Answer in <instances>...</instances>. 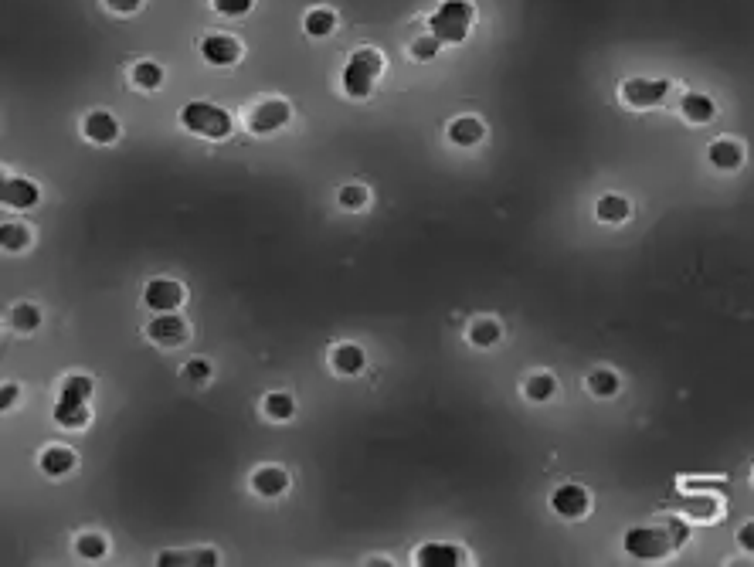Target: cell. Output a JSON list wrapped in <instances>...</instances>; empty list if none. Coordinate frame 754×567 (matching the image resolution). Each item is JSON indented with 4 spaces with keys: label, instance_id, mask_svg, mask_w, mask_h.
Returning a JSON list of instances; mask_svg holds the SVG:
<instances>
[{
    "label": "cell",
    "instance_id": "obj_2",
    "mask_svg": "<svg viewBox=\"0 0 754 567\" xmlns=\"http://www.w3.org/2000/svg\"><path fill=\"white\" fill-rule=\"evenodd\" d=\"M476 21V7L469 0H442L428 17V31L442 41V45H462L469 38V28Z\"/></svg>",
    "mask_w": 754,
    "mask_h": 567
},
{
    "label": "cell",
    "instance_id": "obj_6",
    "mask_svg": "<svg viewBox=\"0 0 754 567\" xmlns=\"http://www.w3.org/2000/svg\"><path fill=\"white\" fill-rule=\"evenodd\" d=\"M187 303V286L177 279H150L147 289H143V306L150 309V313H177Z\"/></svg>",
    "mask_w": 754,
    "mask_h": 567
},
{
    "label": "cell",
    "instance_id": "obj_12",
    "mask_svg": "<svg viewBox=\"0 0 754 567\" xmlns=\"http://www.w3.org/2000/svg\"><path fill=\"white\" fill-rule=\"evenodd\" d=\"M119 119L113 113H106V109H92L89 116L82 119V136L89 143L96 146H113L119 140Z\"/></svg>",
    "mask_w": 754,
    "mask_h": 567
},
{
    "label": "cell",
    "instance_id": "obj_30",
    "mask_svg": "<svg viewBox=\"0 0 754 567\" xmlns=\"http://www.w3.org/2000/svg\"><path fill=\"white\" fill-rule=\"evenodd\" d=\"M337 204L344 211H350V214H357V211H367L371 208V187L367 184H357V180H350V184H344L337 191Z\"/></svg>",
    "mask_w": 754,
    "mask_h": 567
},
{
    "label": "cell",
    "instance_id": "obj_22",
    "mask_svg": "<svg viewBox=\"0 0 754 567\" xmlns=\"http://www.w3.org/2000/svg\"><path fill=\"white\" fill-rule=\"evenodd\" d=\"M585 391L598 401H612L622 391V377L612 367H595V371L585 374Z\"/></svg>",
    "mask_w": 754,
    "mask_h": 567
},
{
    "label": "cell",
    "instance_id": "obj_23",
    "mask_svg": "<svg viewBox=\"0 0 754 567\" xmlns=\"http://www.w3.org/2000/svg\"><path fill=\"white\" fill-rule=\"evenodd\" d=\"M466 340L473 343L476 350H493L496 343L503 340V323L496 320V316H476V320L466 326Z\"/></svg>",
    "mask_w": 754,
    "mask_h": 567
},
{
    "label": "cell",
    "instance_id": "obj_17",
    "mask_svg": "<svg viewBox=\"0 0 754 567\" xmlns=\"http://www.w3.org/2000/svg\"><path fill=\"white\" fill-rule=\"evenodd\" d=\"M415 564L418 567H459V564H466V551L456 544L432 540V544H422L415 551Z\"/></svg>",
    "mask_w": 754,
    "mask_h": 567
},
{
    "label": "cell",
    "instance_id": "obj_40",
    "mask_svg": "<svg viewBox=\"0 0 754 567\" xmlns=\"http://www.w3.org/2000/svg\"><path fill=\"white\" fill-rule=\"evenodd\" d=\"M191 564H218V551H194Z\"/></svg>",
    "mask_w": 754,
    "mask_h": 567
},
{
    "label": "cell",
    "instance_id": "obj_27",
    "mask_svg": "<svg viewBox=\"0 0 754 567\" xmlns=\"http://www.w3.org/2000/svg\"><path fill=\"white\" fill-rule=\"evenodd\" d=\"M41 309L34 306V303H14L11 306V313H7V323H11V330L14 333H21V337H31V333H38L41 330Z\"/></svg>",
    "mask_w": 754,
    "mask_h": 567
},
{
    "label": "cell",
    "instance_id": "obj_29",
    "mask_svg": "<svg viewBox=\"0 0 754 567\" xmlns=\"http://www.w3.org/2000/svg\"><path fill=\"white\" fill-rule=\"evenodd\" d=\"M31 242H34V231L28 225H21V221H7V225L0 228V245H4V252L21 255L28 252Z\"/></svg>",
    "mask_w": 754,
    "mask_h": 567
},
{
    "label": "cell",
    "instance_id": "obj_31",
    "mask_svg": "<svg viewBox=\"0 0 754 567\" xmlns=\"http://www.w3.org/2000/svg\"><path fill=\"white\" fill-rule=\"evenodd\" d=\"M75 554L82 561H102L109 554V540L106 534H96V530H85V534L75 537Z\"/></svg>",
    "mask_w": 754,
    "mask_h": 567
},
{
    "label": "cell",
    "instance_id": "obj_3",
    "mask_svg": "<svg viewBox=\"0 0 754 567\" xmlns=\"http://www.w3.org/2000/svg\"><path fill=\"white\" fill-rule=\"evenodd\" d=\"M680 540H683L680 523L670 527V534L656 527H632L629 534L622 537V551L636 557V561H659V557L673 554V547L680 544Z\"/></svg>",
    "mask_w": 754,
    "mask_h": 567
},
{
    "label": "cell",
    "instance_id": "obj_7",
    "mask_svg": "<svg viewBox=\"0 0 754 567\" xmlns=\"http://www.w3.org/2000/svg\"><path fill=\"white\" fill-rule=\"evenodd\" d=\"M551 510L561 520H585L591 513V493L581 483H561L551 493Z\"/></svg>",
    "mask_w": 754,
    "mask_h": 567
},
{
    "label": "cell",
    "instance_id": "obj_26",
    "mask_svg": "<svg viewBox=\"0 0 754 567\" xmlns=\"http://www.w3.org/2000/svg\"><path fill=\"white\" fill-rule=\"evenodd\" d=\"M164 82H167V72H164V65H160V62L143 58V62H136L130 68V85H133V89H140V92H157V89H164Z\"/></svg>",
    "mask_w": 754,
    "mask_h": 567
},
{
    "label": "cell",
    "instance_id": "obj_24",
    "mask_svg": "<svg viewBox=\"0 0 754 567\" xmlns=\"http://www.w3.org/2000/svg\"><path fill=\"white\" fill-rule=\"evenodd\" d=\"M680 116L687 119L690 126H704L717 116V106L704 92H687V96L680 99Z\"/></svg>",
    "mask_w": 754,
    "mask_h": 567
},
{
    "label": "cell",
    "instance_id": "obj_19",
    "mask_svg": "<svg viewBox=\"0 0 754 567\" xmlns=\"http://www.w3.org/2000/svg\"><path fill=\"white\" fill-rule=\"evenodd\" d=\"M558 377H554L551 371H530L524 377V384H520V394L530 401V405H547V401L558 398Z\"/></svg>",
    "mask_w": 754,
    "mask_h": 567
},
{
    "label": "cell",
    "instance_id": "obj_25",
    "mask_svg": "<svg viewBox=\"0 0 754 567\" xmlns=\"http://www.w3.org/2000/svg\"><path fill=\"white\" fill-rule=\"evenodd\" d=\"M296 411H299L296 398H293V394H286V391H272V394H265V398H262V415L269 418L272 425L293 422Z\"/></svg>",
    "mask_w": 754,
    "mask_h": 567
},
{
    "label": "cell",
    "instance_id": "obj_4",
    "mask_svg": "<svg viewBox=\"0 0 754 567\" xmlns=\"http://www.w3.org/2000/svg\"><path fill=\"white\" fill-rule=\"evenodd\" d=\"M289 119H293V106H289L286 99H262L248 109L245 126H248V133H255V136H272V133L286 130Z\"/></svg>",
    "mask_w": 754,
    "mask_h": 567
},
{
    "label": "cell",
    "instance_id": "obj_15",
    "mask_svg": "<svg viewBox=\"0 0 754 567\" xmlns=\"http://www.w3.org/2000/svg\"><path fill=\"white\" fill-rule=\"evenodd\" d=\"M289 472L282 466H259L252 472V493L262 496V500H279V496L289 493Z\"/></svg>",
    "mask_w": 754,
    "mask_h": 567
},
{
    "label": "cell",
    "instance_id": "obj_8",
    "mask_svg": "<svg viewBox=\"0 0 754 567\" xmlns=\"http://www.w3.org/2000/svg\"><path fill=\"white\" fill-rule=\"evenodd\" d=\"M147 340L157 343V347H164V350H174V347H181V343L191 340V323L177 313H157L147 323Z\"/></svg>",
    "mask_w": 754,
    "mask_h": 567
},
{
    "label": "cell",
    "instance_id": "obj_14",
    "mask_svg": "<svg viewBox=\"0 0 754 567\" xmlns=\"http://www.w3.org/2000/svg\"><path fill=\"white\" fill-rule=\"evenodd\" d=\"M377 85V75L371 68H364L361 62H354V58H347L344 72H340V89H344L347 99H371Z\"/></svg>",
    "mask_w": 754,
    "mask_h": 567
},
{
    "label": "cell",
    "instance_id": "obj_32",
    "mask_svg": "<svg viewBox=\"0 0 754 567\" xmlns=\"http://www.w3.org/2000/svg\"><path fill=\"white\" fill-rule=\"evenodd\" d=\"M92 391H96V381H92L89 374H68L62 377V384H58V398H68V401H89Z\"/></svg>",
    "mask_w": 754,
    "mask_h": 567
},
{
    "label": "cell",
    "instance_id": "obj_10",
    "mask_svg": "<svg viewBox=\"0 0 754 567\" xmlns=\"http://www.w3.org/2000/svg\"><path fill=\"white\" fill-rule=\"evenodd\" d=\"M744 160H748V150H744V143L734 140V136H717V140L707 146V163L717 174H738Z\"/></svg>",
    "mask_w": 754,
    "mask_h": 567
},
{
    "label": "cell",
    "instance_id": "obj_13",
    "mask_svg": "<svg viewBox=\"0 0 754 567\" xmlns=\"http://www.w3.org/2000/svg\"><path fill=\"white\" fill-rule=\"evenodd\" d=\"M445 140L459 146V150H476L486 140V123L479 116H456L445 126Z\"/></svg>",
    "mask_w": 754,
    "mask_h": 567
},
{
    "label": "cell",
    "instance_id": "obj_35",
    "mask_svg": "<svg viewBox=\"0 0 754 567\" xmlns=\"http://www.w3.org/2000/svg\"><path fill=\"white\" fill-rule=\"evenodd\" d=\"M211 7L221 17H245L255 7V0H211Z\"/></svg>",
    "mask_w": 754,
    "mask_h": 567
},
{
    "label": "cell",
    "instance_id": "obj_37",
    "mask_svg": "<svg viewBox=\"0 0 754 567\" xmlns=\"http://www.w3.org/2000/svg\"><path fill=\"white\" fill-rule=\"evenodd\" d=\"M738 547L744 554H751L754 557V520H748L744 527L738 530Z\"/></svg>",
    "mask_w": 754,
    "mask_h": 567
},
{
    "label": "cell",
    "instance_id": "obj_36",
    "mask_svg": "<svg viewBox=\"0 0 754 567\" xmlns=\"http://www.w3.org/2000/svg\"><path fill=\"white\" fill-rule=\"evenodd\" d=\"M102 7H106L109 14H116V17H130V14L140 11L143 0H102Z\"/></svg>",
    "mask_w": 754,
    "mask_h": 567
},
{
    "label": "cell",
    "instance_id": "obj_20",
    "mask_svg": "<svg viewBox=\"0 0 754 567\" xmlns=\"http://www.w3.org/2000/svg\"><path fill=\"white\" fill-rule=\"evenodd\" d=\"M632 218V201L625 194H602L595 201V221L608 228H619Z\"/></svg>",
    "mask_w": 754,
    "mask_h": 567
},
{
    "label": "cell",
    "instance_id": "obj_18",
    "mask_svg": "<svg viewBox=\"0 0 754 567\" xmlns=\"http://www.w3.org/2000/svg\"><path fill=\"white\" fill-rule=\"evenodd\" d=\"M367 367V354L361 343H337L330 350V371L340 377H357Z\"/></svg>",
    "mask_w": 754,
    "mask_h": 567
},
{
    "label": "cell",
    "instance_id": "obj_1",
    "mask_svg": "<svg viewBox=\"0 0 754 567\" xmlns=\"http://www.w3.org/2000/svg\"><path fill=\"white\" fill-rule=\"evenodd\" d=\"M181 126L187 133L201 136V140H225L235 130V119L225 106L208 99H194L181 109Z\"/></svg>",
    "mask_w": 754,
    "mask_h": 567
},
{
    "label": "cell",
    "instance_id": "obj_16",
    "mask_svg": "<svg viewBox=\"0 0 754 567\" xmlns=\"http://www.w3.org/2000/svg\"><path fill=\"white\" fill-rule=\"evenodd\" d=\"M38 466L48 479H65L79 469V455H75V449H68V445H48L38 455Z\"/></svg>",
    "mask_w": 754,
    "mask_h": 567
},
{
    "label": "cell",
    "instance_id": "obj_21",
    "mask_svg": "<svg viewBox=\"0 0 754 567\" xmlns=\"http://www.w3.org/2000/svg\"><path fill=\"white\" fill-rule=\"evenodd\" d=\"M51 418H55V425L62 428H72V432H79V428H89L92 422V408L89 401H68V398H58L55 408H51Z\"/></svg>",
    "mask_w": 754,
    "mask_h": 567
},
{
    "label": "cell",
    "instance_id": "obj_9",
    "mask_svg": "<svg viewBox=\"0 0 754 567\" xmlns=\"http://www.w3.org/2000/svg\"><path fill=\"white\" fill-rule=\"evenodd\" d=\"M666 96H670V82L629 79L622 85V102L632 109H656V106H663Z\"/></svg>",
    "mask_w": 754,
    "mask_h": 567
},
{
    "label": "cell",
    "instance_id": "obj_39",
    "mask_svg": "<svg viewBox=\"0 0 754 567\" xmlns=\"http://www.w3.org/2000/svg\"><path fill=\"white\" fill-rule=\"evenodd\" d=\"M157 564H191V554H184V551H160L157 554Z\"/></svg>",
    "mask_w": 754,
    "mask_h": 567
},
{
    "label": "cell",
    "instance_id": "obj_41",
    "mask_svg": "<svg viewBox=\"0 0 754 567\" xmlns=\"http://www.w3.org/2000/svg\"><path fill=\"white\" fill-rule=\"evenodd\" d=\"M751 486H754V469H751Z\"/></svg>",
    "mask_w": 754,
    "mask_h": 567
},
{
    "label": "cell",
    "instance_id": "obj_34",
    "mask_svg": "<svg viewBox=\"0 0 754 567\" xmlns=\"http://www.w3.org/2000/svg\"><path fill=\"white\" fill-rule=\"evenodd\" d=\"M184 371V377L191 384H208L211 377H214V367H211V360H204V357H191L187 364L181 367Z\"/></svg>",
    "mask_w": 754,
    "mask_h": 567
},
{
    "label": "cell",
    "instance_id": "obj_38",
    "mask_svg": "<svg viewBox=\"0 0 754 567\" xmlns=\"http://www.w3.org/2000/svg\"><path fill=\"white\" fill-rule=\"evenodd\" d=\"M17 398H21V388L7 381V384H4V391H0V408H4V411H11V408L17 405Z\"/></svg>",
    "mask_w": 754,
    "mask_h": 567
},
{
    "label": "cell",
    "instance_id": "obj_11",
    "mask_svg": "<svg viewBox=\"0 0 754 567\" xmlns=\"http://www.w3.org/2000/svg\"><path fill=\"white\" fill-rule=\"evenodd\" d=\"M0 201L11 211H28L41 201V187L28 177H7L4 187H0Z\"/></svg>",
    "mask_w": 754,
    "mask_h": 567
},
{
    "label": "cell",
    "instance_id": "obj_5",
    "mask_svg": "<svg viewBox=\"0 0 754 567\" xmlns=\"http://www.w3.org/2000/svg\"><path fill=\"white\" fill-rule=\"evenodd\" d=\"M197 51H201V58L211 68H235L245 58V45L235 38V34H225V31L204 34Z\"/></svg>",
    "mask_w": 754,
    "mask_h": 567
},
{
    "label": "cell",
    "instance_id": "obj_28",
    "mask_svg": "<svg viewBox=\"0 0 754 567\" xmlns=\"http://www.w3.org/2000/svg\"><path fill=\"white\" fill-rule=\"evenodd\" d=\"M303 31L306 38H330L333 31H337V11H330V7H310L303 17Z\"/></svg>",
    "mask_w": 754,
    "mask_h": 567
},
{
    "label": "cell",
    "instance_id": "obj_33",
    "mask_svg": "<svg viewBox=\"0 0 754 567\" xmlns=\"http://www.w3.org/2000/svg\"><path fill=\"white\" fill-rule=\"evenodd\" d=\"M439 51H442V41L428 31V34H422V38H415V45H411V58H415V62H432Z\"/></svg>",
    "mask_w": 754,
    "mask_h": 567
}]
</instances>
